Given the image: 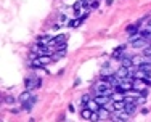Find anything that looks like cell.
Returning a JSON list of instances; mask_svg holds the SVG:
<instances>
[{"mask_svg": "<svg viewBox=\"0 0 151 122\" xmlns=\"http://www.w3.org/2000/svg\"><path fill=\"white\" fill-rule=\"evenodd\" d=\"M32 96H34V95L31 93V90H26V92H23V93L19 95V101L24 103V101H27V100H31Z\"/></svg>", "mask_w": 151, "mask_h": 122, "instance_id": "8fae6325", "label": "cell"}, {"mask_svg": "<svg viewBox=\"0 0 151 122\" xmlns=\"http://www.w3.org/2000/svg\"><path fill=\"white\" fill-rule=\"evenodd\" d=\"M140 23H142V21H138V23H135V24H132V26H129V27H127V34H129V35L138 34V26H140Z\"/></svg>", "mask_w": 151, "mask_h": 122, "instance_id": "30bf717a", "label": "cell"}, {"mask_svg": "<svg viewBox=\"0 0 151 122\" xmlns=\"http://www.w3.org/2000/svg\"><path fill=\"white\" fill-rule=\"evenodd\" d=\"M135 109H137V101H125V108H124V111L129 114V116L135 114Z\"/></svg>", "mask_w": 151, "mask_h": 122, "instance_id": "5b68a950", "label": "cell"}, {"mask_svg": "<svg viewBox=\"0 0 151 122\" xmlns=\"http://www.w3.org/2000/svg\"><path fill=\"white\" fill-rule=\"evenodd\" d=\"M64 55H66V50H55V53L52 55V58H53V61H58V60L63 58Z\"/></svg>", "mask_w": 151, "mask_h": 122, "instance_id": "7c38bea8", "label": "cell"}, {"mask_svg": "<svg viewBox=\"0 0 151 122\" xmlns=\"http://www.w3.org/2000/svg\"><path fill=\"white\" fill-rule=\"evenodd\" d=\"M63 24H68V18L64 16V15H60L58 18V21H56V24H55V29H60Z\"/></svg>", "mask_w": 151, "mask_h": 122, "instance_id": "4fadbf2b", "label": "cell"}, {"mask_svg": "<svg viewBox=\"0 0 151 122\" xmlns=\"http://www.w3.org/2000/svg\"><path fill=\"white\" fill-rule=\"evenodd\" d=\"M130 45H132V48H145V47L148 45V40L143 39V37H138V39H135V40H130Z\"/></svg>", "mask_w": 151, "mask_h": 122, "instance_id": "3957f363", "label": "cell"}, {"mask_svg": "<svg viewBox=\"0 0 151 122\" xmlns=\"http://www.w3.org/2000/svg\"><path fill=\"white\" fill-rule=\"evenodd\" d=\"M50 42H52V37H50V35H42V37H39V44L48 45Z\"/></svg>", "mask_w": 151, "mask_h": 122, "instance_id": "2e32d148", "label": "cell"}, {"mask_svg": "<svg viewBox=\"0 0 151 122\" xmlns=\"http://www.w3.org/2000/svg\"><path fill=\"white\" fill-rule=\"evenodd\" d=\"M150 29H151V21H150Z\"/></svg>", "mask_w": 151, "mask_h": 122, "instance_id": "7402d4cb", "label": "cell"}, {"mask_svg": "<svg viewBox=\"0 0 151 122\" xmlns=\"http://www.w3.org/2000/svg\"><path fill=\"white\" fill-rule=\"evenodd\" d=\"M121 66H124V67H134V61H132V56L122 55V56H121Z\"/></svg>", "mask_w": 151, "mask_h": 122, "instance_id": "8992f818", "label": "cell"}, {"mask_svg": "<svg viewBox=\"0 0 151 122\" xmlns=\"http://www.w3.org/2000/svg\"><path fill=\"white\" fill-rule=\"evenodd\" d=\"M24 85H26L27 90H35V88H40L42 87V79H39V77H29V79H26Z\"/></svg>", "mask_w": 151, "mask_h": 122, "instance_id": "6da1fadb", "label": "cell"}, {"mask_svg": "<svg viewBox=\"0 0 151 122\" xmlns=\"http://www.w3.org/2000/svg\"><path fill=\"white\" fill-rule=\"evenodd\" d=\"M125 108V100H114L111 103V113L113 111H124Z\"/></svg>", "mask_w": 151, "mask_h": 122, "instance_id": "277c9868", "label": "cell"}, {"mask_svg": "<svg viewBox=\"0 0 151 122\" xmlns=\"http://www.w3.org/2000/svg\"><path fill=\"white\" fill-rule=\"evenodd\" d=\"M124 50H125V45H121V47H117V48L113 52V58H116V60H121V56L124 55Z\"/></svg>", "mask_w": 151, "mask_h": 122, "instance_id": "9c48e42d", "label": "cell"}, {"mask_svg": "<svg viewBox=\"0 0 151 122\" xmlns=\"http://www.w3.org/2000/svg\"><path fill=\"white\" fill-rule=\"evenodd\" d=\"M35 101H37V96L34 95L31 100H27V101H24V103H23V109H26V111H31V109H32V106L35 105Z\"/></svg>", "mask_w": 151, "mask_h": 122, "instance_id": "ba28073f", "label": "cell"}, {"mask_svg": "<svg viewBox=\"0 0 151 122\" xmlns=\"http://www.w3.org/2000/svg\"><path fill=\"white\" fill-rule=\"evenodd\" d=\"M5 101H6V103H13V101H15V98H12V96H6Z\"/></svg>", "mask_w": 151, "mask_h": 122, "instance_id": "ffe728a7", "label": "cell"}, {"mask_svg": "<svg viewBox=\"0 0 151 122\" xmlns=\"http://www.w3.org/2000/svg\"><path fill=\"white\" fill-rule=\"evenodd\" d=\"M90 100H92V98H90V95H84V96H82V103H84L85 106L88 105V101H90Z\"/></svg>", "mask_w": 151, "mask_h": 122, "instance_id": "d6986e66", "label": "cell"}, {"mask_svg": "<svg viewBox=\"0 0 151 122\" xmlns=\"http://www.w3.org/2000/svg\"><path fill=\"white\" fill-rule=\"evenodd\" d=\"M143 55H148V56H151V45L148 44L145 47V48H143Z\"/></svg>", "mask_w": 151, "mask_h": 122, "instance_id": "ac0fdd59", "label": "cell"}, {"mask_svg": "<svg viewBox=\"0 0 151 122\" xmlns=\"http://www.w3.org/2000/svg\"><path fill=\"white\" fill-rule=\"evenodd\" d=\"M111 87H113V85H111L108 80L103 79L101 82H98V84L95 85V92L96 93H109L111 95Z\"/></svg>", "mask_w": 151, "mask_h": 122, "instance_id": "7a4b0ae2", "label": "cell"}, {"mask_svg": "<svg viewBox=\"0 0 151 122\" xmlns=\"http://www.w3.org/2000/svg\"><path fill=\"white\" fill-rule=\"evenodd\" d=\"M111 111V109H109ZM109 111H106V108H100V111H98V114H100V119H106V117H109L111 114H109Z\"/></svg>", "mask_w": 151, "mask_h": 122, "instance_id": "5bb4252c", "label": "cell"}, {"mask_svg": "<svg viewBox=\"0 0 151 122\" xmlns=\"http://www.w3.org/2000/svg\"><path fill=\"white\" fill-rule=\"evenodd\" d=\"M132 61H134V66H142L143 63H145V60H143V56H132Z\"/></svg>", "mask_w": 151, "mask_h": 122, "instance_id": "9a60e30c", "label": "cell"}, {"mask_svg": "<svg viewBox=\"0 0 151 122\" xmlns=\"http://www.w3.org/2000/svg\"><path fill=\"white\" fill-rule=\"evenodd\" d=\"M96 6H98V2H92L90 3V8H96Z\"/></svg>", "mask_w": 151, "mask_h": 122, "instance_id": "44dd1931", "label": "cell"}, {"mask_svg": "<svg viewBox=\"0 0 151 122\" xmlns=\"http://www.w3.org/2000/svg\"><path fill=\"white\" fill-rule=\"evenodd\" d=\"M92 116H93V111H92L88 106H85L84 109L81 111V117H82V119H85V121L92 119Z\"/></svg>", "mask_w": 151, "mask_h": 122, "instance_id": "52a82bcc", "label": "cell"}, {"mask_svg": "<svg viewBox=\"0 0 151 122\" xmlns=\"http://www.w3.org/2000/svg\"><path fill=\"white\" fill-rule=\"evenodd\" d=\"M140 37H143V39H151V29H142L140 31Z\"/></svg>", "mask_w": 151, "mask_h": 122, "instance_id": "e0dca14e", "label": "cell"}]
</instances>
